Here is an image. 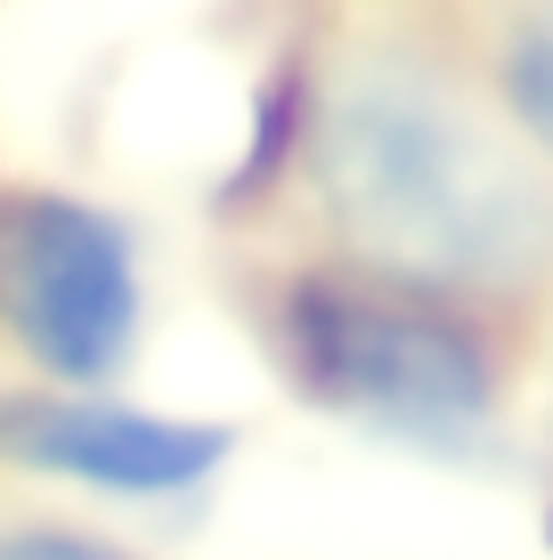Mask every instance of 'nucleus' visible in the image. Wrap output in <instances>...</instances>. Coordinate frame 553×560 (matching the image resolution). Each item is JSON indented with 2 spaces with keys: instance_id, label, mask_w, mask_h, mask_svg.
Here are the masks:
<instances>
[{
  "instance_id": "2",
  "label": "nucleus",
  "mask_w": 553,
  "mask_h": 560,
  "mask_svg": "<svg viewBox=\"0 0 553 560\" xmlns=\"http://www.w3.org/2000/svg\"><path fill=\"white\" fill-rule=\"evenodd\" d=\"M285 358L334 415L407 447H464L488 422V365L448 317L391 293L310 284L285 308Z\"/></svg>"
},
{
  "instance_id": "1",
  "label": "nucleus",
  "mask_w": 553,
  "mask_h": 560,
  "mask_svg": "<svg viewBox=\"0 0 553 560\" xmlns=\"http://www.w3.org/2000/svg\"><path fill=\"white\" fill-rule=\"evenodd\" d=\"M318 196L350 253L415 293H497L553 260V196L456 90L415 66L342 73L318 114Z\"/></svg>"
},
{
  "instance_id": "3",
  "label": "nucleus",
  "mask_w": 553,
  "mask_h": 560,
  "mask_svg": "<svg viewBox=\"0 0 553 560\" xmlns=\"http://www.w3.org/2000/svg\"><path fill=\"white\" fill-rule=\"evenodd\" d=\"M0 308L49 374H106L139 325V277H130L123 228L57 196L9 203L0 211Z\"/></svg>"
},
{
  "instance_id": "4",
  "label": "nucleus",
  "mask_w": 553,
  "mask_h": 560,
  "mask_svg": "<svg viewBox=\"0 0 553 560\" xmlns=\"http://www.w3.org/2000/svg\"><path fill=\"white\" fill-rule=\"evenodd\" d=\"M0 447L114 495H171V488H196L228 455V439L204 422H163L130 407H25V415H0Z\"/></svg>"
},
{
  "instance_id": "6",
  "label": "nucleus",
  "mask_w": 553,
  "mask_h": 560,
  "mask_svg": "<svg viewBox=\"0 0 553 560\" xmlns=\"http://www.w3.org/2000/svg\"><path fill=\"white\" fill-rule=\"evenodd\" d=\"M0 560H106V552L66 545V536H16V545H0Z\"/></svg>"
},
{
  "instance_id": "5",
  "label": "nucleus",
  "mask_w": 553,
  "mask_h": 560,
  "mask_svg": "<svg viewBox=\"0 0 553 560\" xmlns=\"http://www.w3.org/2000/svg\"><path fill=\"white\" fill-rule=\"evenodd\" d=\"M505 82H512V106H521V122L553 147V9L521 33V42H512V57H505Z\"/></svg>"
}]
</instances>
